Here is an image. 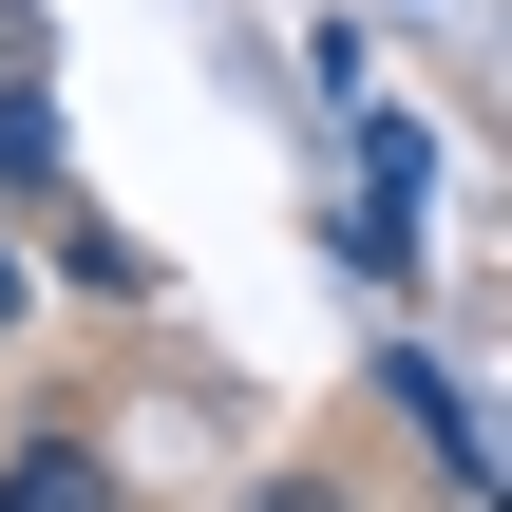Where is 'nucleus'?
<instances>
[{
	"label": "nucleus",
	"instance_id": "obj_1",
	"mask_svg": "<svg viewBox=\"0 0 512 512\" xmlns=\"http://www.w3.org/2000/svg\"><path fill=\"white\" fill-rule=\"evenodd\" d=\"M418 190H437V171H418V133H361V266H399V247H418Z\"/></svg>",
	"mask_w": 512,
	"mask_h": 512
},
{
	"label": "nucleus",
	"instance_id": "obj_2",
	"mask_svg": "<svg viewBox=\"0 0 512 512\" xmlns=\"http://www.w3.org/2000/svg\"><path fill=\"white\" fill-rule=\"evenodd\" d=\"M0 512H114V475L76 437H38V456H0Z\"/></svg>",
	"mask_w": 512,
	"mask_h": 512
},
{
	"label": "nucleus",
	"instance_id": "obj_3",
	"mask_svg": "<svg viewBox=\"0 0 512 512\" xmlns=\"http://www.w3.org/2000/svg\"><path fill=\"white\" fill-rule=\"evenodd\" d=\"M19 171H57V114H38V95H0V190H19Z\"/></svg>",
	"mask_w": 512,
	"mask_h": 512
},
{
	"label": "nucleus",
	"instance_id": "obj_4",
	"mask_svg": "<svg viewBox=\"0 0 512 512\" xmlns=\"http://www.w3.org/2000/svg\"><path fill=\"white\" fill-rule=\"evenodd\" d=\"M266 512H342V494H323V475H285V494H266Z\"/></svg>",
	"mask_w": 512,
	"mask_h": 512
},
{
	"label": "nucleus",
	"instance_id": "obj_5",
	"mask_svg": "<svg viewBox=\"0 0 512 512\" xmlns=\"http://www.w3.org/2000/svg\"><path fill=\"white\" fill-rule=\"evenodd\" d=\"M0 304H19V266H0Z\"/></svg>",
	"mask_w": 512,
	"mask_h": 512
}]
</instances>
